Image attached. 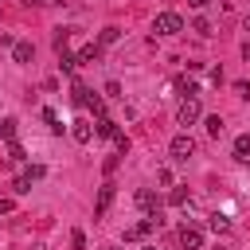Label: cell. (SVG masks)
<instances>
[{
	"label": "cell",
	"instance_id": "1",
	"mask_svg": "<svg viewBox=\"0 0 250 250\" xmlns=\"http://www.w3.org/2000/svg\"><path fill=\"white\" fill-rule=\"evenodd\" d=\"M199 117H203L199 98H184V102H180V109H176V125H184V129H188V125H195Z\"/></svg>",
	"mask_w": 250,
	"mask_h": 250
},
{
	"label": "cell",
	"instance_id": "2",
	"mask_svg": "<svg viewBox=\"0 0 250 250\" xmlns=\"http://www.w3.org/2000/svg\"><path fill=\"white\" fill-rule=\"evenodd\" d=\"M152 31H156V35H180V31H184V20H180L176 12H160V16L152 20Z\"/></svg>",
	"mask_w": 250,
	"mask_h": 250
},
{
	"label": "cell",
	"instance_id": "3",
	"mask_svg": "<svg viewBox=\"0 0 250 250\" xmlns=\"http://www.w3.org/2000/svg\"><path fill=\"white\" fill-rule=\"evenodd\" d=\"M191 152H195V141H191L188 133H176V137H172V145H168V156L184 164V160H188Z\"/></svg>",
	"mask_w": 250,
	"mask_h": 250
},
{
	"label": "cell",
	"instance_id": "4",
	"mask_svg": "<svg viewBox=\"0 0 250 250\" xmlns=\"http://www.w3.org/2000/svg\"><path fill=\"white\" fill-rule=\"evenodd\" d=\"M156 227H160V211H152V215H145L141 223H133V227L125 230V238H129V242H133V238H145V234H152Z\"/></svg>",
	"mask_w": 250,
	"mask_h": 250
},
{
	"label": "cell",
	"instance_id": "5",
	"mask_svg": "<svg viewBox=\"0 0 250 250\" xmlns=\"http://www.w3.org/2000/svg\"><path fill=\"white\" fill-rule=\"evenodd\" d=\"M70 137H74L78 145H90V141H94V125H90L86 117H78V121H70Z\"/></svg>",
	"mask_w": 250,
	"mask_h": 250
},
{
	"label": "cell",
	"instance_id": "6",
	"mask_svg": "<svg viewBox=\"0 0 250 250\" xmlns=\"http://www.w3.org/2000/svg\"><path fill=\"white\" fill-rule=\"evenodd\" d=\"M180 246H184V250H203V230L184 227V230H180Z\"/></svg>",
	"mask_w": 250,
	"mask_h": 250
},
{
	"label": "cell",
	"instance_id": "7",
	"mask_svg": "<svg viewBox=\"0 0 250 250\" xmlns=\"http://www.w3.org/2000/svg\"><path fill=\"white\" fill-rule=\"evenodd\" d=\"M133 203H137V207H141L145 215H152V211H160V203H156V195H152L148 188H141V191L133 195Z\"/></svg>",
	"mask_w": 250,
	"mask_h": 250
},
{
	"label": "cell",
	"instance_id": "8",
	"mask_svg": "<svg viewBox=\"0 0 250 250\" xmlns=\"http://www.w3.org/2000/svg\"><path fill=\"white\" fill-rule=\"evenodd\" d=\"M31 55H35L31 39H16V43H12V59H16V62H31Z\"/></svg>",
	"mask_w": 250,
	"mask_h": 250
},
{
	"label": "cell",
	"instance_id": "9",
	"mask_svg": "<svg viewBox=\"0 0 250 250\" xmlns=\"http://www.w3.org/2000/svg\"><path fill=\"white\" fill-rule=\"evenodd\" d=\"M234 160H238V164H250V133L234 137Z\"/></svg>",
	"mask_w": 250,
	"mask_h": 250
},
{
	"label": "cell",
	"instance_id": "10",
	"mask_svg": "<svg viewBox=\"0 0 250 250\" xmlns=\"http://www.w3.org/2000/svg\"><path fill=\"white\" fill-rule=\"evenodd\" d=\"M109 203H113V184H102V195H98V207H94V215L102 219V215L109 211Z\"/></svg>",
	"mask_w": 250,
	"mask_h": 250
},
{
	"label": "cell",
	"instance_id": "11",
	"mask_svg": "<svg viewBox=\"0 0 250 250\" xmlns=\"http://www.w3.org/2000/svg\"><path fill=\"white\" fill-rule=\"evenodd\" d=\"M98 55H102V43H86L74 59H78V66H82V62H98Z\"/></svg>",
	"mask_w": 250,
	"mask_h": 250
},
{
	"label": "cell",
	"instance_id": "12",
	"mask_svg": "<svg viewBox=\"0 0 250 250\" xmlns=\"http://www.w3.org/2000/svg\"><path fill=\"white\" fill-rule=\"evenodd\" d=\"M94 133H98V137H109V141H113V137H117L121 129H117V121H109V117H98V125H94Z\"/></svg>",
	"mask_w": 250,
	"mask_h": 250
},
{
	"label": "cell",
	"instance_id": "13",
	"mask_svg": "<svg viewBox=\"0 0 250 250\" xmlns=\"http://www.w3.org/2000/svg\"><path fill=\"white\" fill-rule=\"evenodd\" d=\"M207 227H211L215 234H230V219H227V215H219V211L207 219Z\"/></svg>",
	"mask_w": 250,
	"mask_h": 250
},
{
	"label": "cell",
	"instance_id": "14",
	"mask_svg": "<svg viewBox=\"0 0 250 250\" xmlns=\"http://www.w3.org/2000/svg\"><path fill=\"white\" fill-rule=\"evenodd\" d=\"M168 203H172V207H184V203H188V188H184V184H172V191H168Z\"/></svg>",
	"mask_w": 250,
	"mask_h": 250
},
{
	"label": "cell",
	"instance_id": "15",
	"mask_svg": "<svg viewBox=\"0 0 250 250\" xmlns=\"http://www.w3.org/2000/svg\"><path fill=\"white\" fill-rule=\"evenodd\" d=\"M74 66H78V59H74L70 51H59V70H62V74H74Z\"/></svg>",
	"mask_w": 250,
	"mask_h": 250
},
{
	"label": "cell",
	"instance_id": "16",
	"mask_svg": "<svg viewBox=\"0 0 250 250\" xmlns=\"http://www.w3.org/2000/svg\"><path fill=\"white\" fill-rule=\"evenodd\" d=\"M90 98H94V94H90V90H86L82 82H74V90H70V102H74V105H86Z\"/></svg>",
	"mask_w": 250,
	"mask_h": 250
},
{
	"label": "cell",
	"instance_id": "17",
	"mask_svg": "<svg viewBox=\"0 0 250 250\" xmlns=\"http://www.w3.org/2000/svg\"><path fill=\"white\" fill-rule=\"evenodd\" d=\"M16 125H20L16 117H4V121H0V137H4V141H16V133H20Z\"/></svg>",
	"mask_w": 250,
	"mask_h": 250
},
{
	"label": "cell",
	"instance_id": "18",
	"mask_svg": "<svg viewBox=\"0 0 250 250\" xmlns=\"http://www.w3.org/2000/svg\"><path fill=\"white\" fill-rule=\"evenodd\" d=\"M31 180H35V176H31V172H23V176L12 184V191H16V195H27V191H31Z\"/></svg>",
	"mask_w": 250,
	"mask_h": 250
},
{
	"label": "cell",
	"instance_id": "19",
	"mask_svg": "<svg viewBox=\"0 0 250 250\" xmlns=\"http://www.w3.org/2000/svg\"><path fill=\"white\" fill-rule=\"evenodd\" d=\"M43 121H47V125H51V133H62V121H59V113H55V109H51V105H47V109H43Z\"/></svg>",
	"mask_w": 250,
	"mask_h": 250
},
{
	"label": "cell",
	"instance_id": "20",
	"mask_svg": "<svg viewBox=\"0 0 250 250\" xmlns=\"http://www.w3.org/2000/svg\"><path fill=\"white\" fill-rule=\"evenodd\" d=\"M223 129H227V125H223V117H219V113H215V117H207V133H211V137H223Z\"/></svg>",
	"mask_w": 250,
	"mask_h": 250
},
{
	"label": "cell",
	"instance_id": "21",
	"mask_svg": "<svg viewBox=\"0 0 250 250\" xmlns=\"http://www.w3.org/2000/svg\"><path fill=\"white\" fill-rule=\"evenodd\" d=\"M117 35H121L117 27H102V39H98V43H102V47H109V43H117Z\"/></svg>",
	"mask_w": 250,
	"mask_h": 250
},
{
	"label": "cell",
	"instance_id": "22",
	"mask_svg": "<svg viewBox=\"0 0 250 250\" xmlns=\"http://www.w3.org/2000/svg\"><path fill=\"white\" fill-rule=\"evenodd\" d=\"M191 31H195V35H203V39H207V35H211V23H207V20H203V16H199V20H195V23H191Z\"/></svg>",
	"mask_w": 250,
	"mask_h": 250
},
{
	"label": "cell",
	"instance_id": "23",
	"mask_svg": "<svg viewBox=\"0 0 250 250\" xmlns=\"http://www.w3.org/2000/svg\"><path fill=\"white\" fill-rule=\"evenodd\" d=\"M86 109H90L94 117H105V105H102V98H90V102H86Z\"/></svg>",
	"mask_w": 250,
	"mask_h": 250
},
{
	"label": "cell",
	"instance_id": "24",
	"mask_svg": "<svg viewBox=\"0 0 250 250\" xmlns=\"http://www.w3.org/2000/svg\"><path fill=\"white\" fill-rule=\"evenodd\" d=\"M8 156H12V160H16V164H20V160H27V156H23V148H20V145H16V141H8Z\"/></svg>",
	"mask_w": 250,
	"mask_h": 250
},
{
	"label": "cell",
	"instance_id": "25",
	"mask_svg": "<svg viewBox=\"0 0 250 250\" xmlns=\"http://www.w3.org/2000/svg\"><path fill=\"white\" fill-rule=\"evenodd\" d=\"M70 250H86V234H82V230L70 234Z\"/></svg>",
	"mask_w": 250,
	"mask_h": 250
},
{
	"label": "cell",
	"instance_id": "26",
	"mask_svg": "<svg viewBox=\"0 0 250 250\" xmlns=\"http://www.w3.org/2000/svg\"><path fill=\"white\" fill-rule=\"evenodd\" d=\"M113 145H117V152H129V137H125V133H117V137H113Z\"/></svg>",
	"mask_w": 250,
	"mask_h": 250
},
{
	"label": "cell",
	"instance_id": "27",
	"mask_svg": "<svg viewBox=\"0 0 250 250\" xmlns=\"http://www.w3.org/2000/svg\"><path fill=\"white\" fill-rule=\"evenodd\" d=\"M156 180H160L164 188H172V168H160V172H156Z\"/></svg>",
	"mask_w": 250,
	"mask_h": 250
},
{
	"label": "cell",
	"instance_id": "28",
	"mask_svg": "<svg viewBox=\"0 0 250 250\" xmlns=\"http://www.w3.org/2000/svg\"><path fill=\"white\" fill-rule=\"evenodd\" d=\"M12 207H16V203H12V199H4V195H0V215H8V211H12Z\"/></svg>",
	"mask_w": 250,
	"mask_h": 250
},
{
	"label": "cell",
	"instance_id": "29",
	"mask_svg": "<svg viewBox=\"0 0 250 250\" xmlns=\"http://www.w3.org/2000/svg\"><path fill=\"white\" fill-rule=\"evenodd\" d=\"M188 4H191V8H195V12H199V8H207V4H211V0H188Z\"/></svg>",
	"mask_w": 250,
	"mask_h": 250
},
{
	"label": "cell",
	"instance_id": "30",
	"mask_svg": "<svg viewBox=\"0 0 250 250\" xmlns=\"http://www.w3.org/2000/svg\"><path fill=\"white\" fill-rule=\"evenodd\" d=\"M27 4H35V8H43V4H51V0H27Z\"/></svg>",
	"mask_w": 250,
	"mask_h": 250
},
{
	"label": "cell",
	"instance_id": "31",
	"mask_svg": "<svg viewBox=\"0 0 250 250\" xmlns=\"http://www.w3.org/2000/svg\"><path fill=\"white\" fill-rule=\"evenodd\" d=\"M242 27H246V31H250V16H246V20H242Z\"/></svg>",
	"mask_w": 250,
	"mask_h": 250
},
{
	"label": "cell",
	"instance_id": "32",
	"mask_svg": "<svg viewBox=\"0 0 250 250\" xmlns=\"http://www.w3.org/2000/svg\"><path fill=\"white\" fill-rule=\"evenodd\" d=\"M145 250H156V246H145Z\"/></svg>",
	"mask_w": 250,
	"mask_h": 250
},
{
	"label": "cell",
	"instance_id": "33",
	"mask_svg": "<svg viewBox=\"0 0 250 250\" xmlns=\"http://www.w3.org/2000/svg\"><path fill=\"white\" fill-rule=\"evenodd\" d=\"M105 250H117V246H105Z\"/></svg>",
	"mask_w": 250,
	"mask_h": 250
}]
</instances>
